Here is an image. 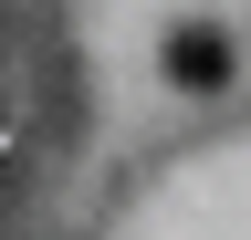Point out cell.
Wrapping results in <instances>:
<instances>
[{
  "mask_svg": "<svg viewBox=\"0 0 251 240\" xmlns=\"http://www.w3.org/2000/svg\"><path fill=\"white\" fill-rule=\"evenodd\" d=\"M230 73H241V52H230L220 21H178L168 32V84L178 94H230Z\"/></svg>",
  "mask_w": 251,
  "mask_h": 240,
  "instance_id": "1",
  "label": "cell"
}]
</instances>
